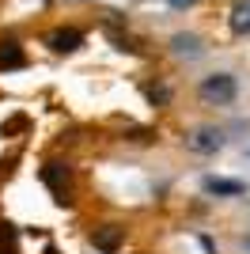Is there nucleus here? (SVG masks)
I'll use <instances>...</instances> for the list:
<instances>
[{"instance_id": "nucleus-1", "label": "nucleus", "mask_w": 250, "mask_h": 254, "mask_svg": "<svg viewBox=\"0 0 250 254\" xmlns=\"http://www.w3.org/2000/svg\"><path fill=\"white\" fill-rule=\"evenodd\" d=\"M197 99L205 106H235V99H239V80H235V72H208L197 84Z\"/></svg>"}, {"instance_id": "nucleus-2", "label": "nucleus", "mask_w": 250, "mask_h": 254, "mask_svg": "<svg viewBox=\"0 0 250 254\" xmlns=\"http://www.w3.org/2000/svg\"><path fill=\"white\" fill-rule=\"evenodd\" d=\"M224 144H228V137H224V129H216V126H197L193 133H186V148L193 152V156H216Z\"/></svg>"}, {"instance_id": "nucleus-3", "label": "nucleus", "mask_w": 250, "mask_h": 254, "mask_svg": "<svg viewBox=\"0 0 250 254\" xmlns=\"http://www.w3.org/2000/svg\"><path fill=\"white\" fill-rule=\"evenodd\" d=\"M171 53L178 61H201L205 57V38L193 31H178V34H171Z\"/></svg>"}, {"instance_id": "nucleus-4", "label": "nucleus", "mask_w": 250, "mask_h": 254, "mask_svg": "<svg viewBox=\"0 0 250 254\" xmlns=\"http://www.w3.org/2000/svg\"><path fill=\"white\" fill-rule=\"evenodd\" d=\"M201 193H208V197H243V193H247V182L228 179V175H205V179H201Z\"/></svg>"}, {"instance_id": "nucleus-5", "label": "nucleus", "mask_w": 250, "mask_h": 254, "mask_svg": "<svg viewBox=\"0 0 250 254\" xmlns=\"http://www.w3.org/2000/svg\"><path fill=\"white\" fill-rule=\"evenodd\" d=\"M46 46H50L53 53H76L83 46V31H76V27H57V31H50Z\"/></svg>"}, {"instance_id": "nucleus-6", "label": "nucleus", "mask_w": 250, "mask_h": 254, "mask_svg": "<svg viewBox=\"0 0 250 254\" xmlns=\"http://www.w3.org/2000/svg\"><path fill=\"white\" fill-rule=\"evenodd\" d=\"M122 239H125V228H118V224H103V228H95V232H91V243L99 247L103 254H118Z\"/></svg>"}, {"instance_id": "nucleus-7", "label": "nucleus", "mask_w": 250, "mask_h": 254, "mask_svg": "<svg viewBox=\"0 0 250 254\" xmlns=\"http://www.w3.org/2000/svg\"><path fill=\"white\" fill-rule=\"evenodd\" d=\"M228 27H231V34H235V38H247V34H250V0H239V4L231 8Z\"/></svg>"}, {"instance_id": "nucleus-8", "label": "nucleus", "mask_w": 250, "mask_h": 254, "mask_svg": "<svg viewBox=\"0 0 250 254\" xmlns=\"http://www.w3.org/2000/svg\"><path fill=\"white\" fill-rule=\"evenodd\" d=\"M42 179H46V186H50L53 193L64 197V190H68V167H64V163H46V167H42Z\"/></svg>"}, {"instance_id": "nucleus-9", "label": "nucleus", "mask_w": 250, "mask_h": 254, "mask_svg": "<svg viewBox=\"0 0 250 254\" xmlns=\"http://www.w3.org/2000/svg\"><path fill=\"white\" fill-rule=\"evenodd\" d=\"M23 64H27V53H23V46L15 38L0 42V68H23Z\"/></svg>"}, {"instance_id": "nucleus-10", "label": "nucleus", "mask_w": 250, "mask_h": 254, "mask_svg": "<svg viewBox=\"0 0 250 254\" xmlns=\"http://www.w3.org/2000/svg\"><path fill=\"white\" fill-rule=\"evenodd\" d=\"M148 99H152L156 106H163L167 99H171V87H163V84H159V87H148Z\"/></svg>"}, {"instance_id": "nucleus-11", "label": "nucleus", "mask_w": 250, "mask_h": 254, "mask_svg": "<svg viewBox=\"0 0 250 254\" xmlns=\"http://www.w3.org/2000/svg\"><path fill=\"white\" fill-rule=\"evenodd\" d=\"M193 4H197V0H167L171 11H186V8H193Z\"/></svg>"}, {"instance_id": "nucleus-12", "label": "nucleus", "mask_w": 250, "mask_h": 254, "mask_svg": "<svg viewBox=\"0 0 250 254\" xmlns=\"http://www.w3.org/2000/svg\"><path fill=\"white\" fill-rule=\"evenodd\" d=\"M201 247H205V254H216V243H212L208 235H201Z\"/></svg>"}, {"instance_id": "nucleus-13", "label": "nucleus", "mask_w": 250, "mask_h": 254, "mask_svg": "<svg viewBox=\"0 0 250 254\" xmlns=\"http://www.w3.org/2000/svg\"><path fill=\"white\" fill-rule=\"evenodd\" d=\"M239 247H243V254H250V232L243 235V243H239Z\"/></svg>"}]
</instances>
